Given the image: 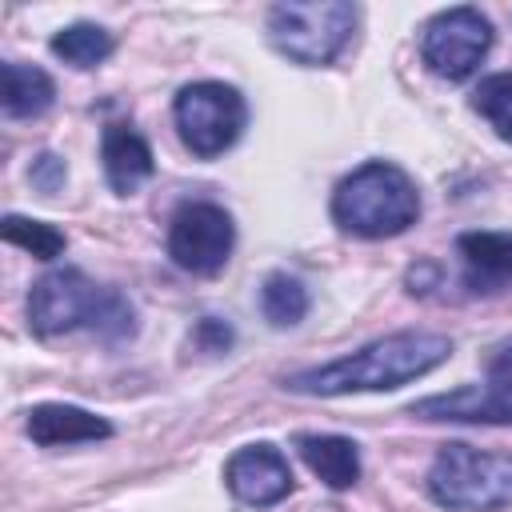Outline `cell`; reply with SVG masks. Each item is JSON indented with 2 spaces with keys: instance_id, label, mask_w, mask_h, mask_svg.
<instances>
[{
  "instance_id": "6da1fadb",
  "label": "cell",
  "mask_w": 512,
  "mask_h": 512,
  "mask_svg": "<svg viewBox=\"0 0 512 512\" xmlns=\"http://www.w3.org/2000/svg\"><path fill=\"white\" fill-rule=\"evenodd\" d=\"M452 356V340L440 332H392L352 356L284 376L288 392L300 396H352V392H392L440 368Z\"/></svg>"
},
{
  "instance_id": "7a4b0ae2",
  "label": "cell",
  "mask_w": 512,
  "mask_h": 512,
  "mask_svg": "<svg viewBox=\"0 0 512 512\" xmlns=\"http://www.w3.org/2000/svg\"><path fill=\"white\" fill-rule=\"evenodd\" d=\"M28 324L36 336L88 328L104 344H120L136 332V308L120 292L88 280L80 268H52L28 292Z\"/></svg>"
},
{
  "instance_id": "3957f363",
  "label": "cell",
  "mask_w": 512,
  "mask_h": 512,
  "mask_svg": "<svg viewBox=\"0 0 512 512\" xmlns=\"http://www.w3.org/2000/svg\"><path fill=\"white\" fill-rule=\"evenodd\" d=\"M420 192L416 180L388 160H368L352 168L332 192V220L360 240H388L416 224Z\"/></svg>"
},
{
  "instance_id": "277c9868",
  "label": "cell",
  "mask_w": 512,
  "mask_h": 512,
  "mask_svg": "<svg viewBox=\"0 0 512 512\" xmlns=\"http://www.w3.org/2000/svg\"><path fill=\"white\" fill-rule=\"evenodd\" d=\"M428 496L448 512H500L512 504V456L448 444L428 468Z\"/></svg>"
},
{
  "instance_id": "5b68a950",
  "label": "cell",
  "mask_w": 512,
  "mask_h": 512,
  "mask_svg": "<svg viewBox=\"0 0 512 512\" xmlns=\"http://www.w3.org/2000/svg\"><path fill=\"white\" fill-rule=\"evenodd\" d=\"M356 8L348 0H284L268 12V40L280 56L304 68L332 64L352 40Z\"/></svg>"
},
{
  "instance_id": "8992f818",
  "label": "cell",
  "mask_w": 512,
  "mask_h": 512,
  "mask_svg": "<svg viewBox=\"0 0 512 512\" xmlns=\"http://www.w3.org/2000/svg\"><path fill=\"white\" fill-rule=\"evenodd\" d=\"M172 120H176L184 148L200 160H212L240 140V132L248 124V104H244L240 88H232L224 80H196L176 92Z\"/></svg>"
},
{
  "instance_id": "52a82bcc",
  "label": "cell",
  "mask_w": 512,
  "mask_h": 512,
  "mask_svg": "<svg viewBox=\"0 0 512 512\" xmlns=\"http://www.w3.org/2000/svg\"><path fill=\"white\" fill-rule=\"evenodd\" d=\"M492 48V24L480 8L460 4L436 12L420 32V60L440 80H468Z\"/></svg>"
},
{
  "instance_id": "ba28073f",
  "label": "cell",
  "mask_w": 512,
  "mask_h": 512,
  "mask_svg": "<svg viewBox=\"0 0 512 512\" xmlns=\"http://www.w3.org/2000/svg\"><path fill=\"white\" fill-rule=\"evenodd\" d=\"M236 244L232 216L212 200H188L172 212L168 224V256L176 268L192 276H216Z\"/></svg>"
},
{
  "instance_id": "9c48e42d",
  "label": "cell",
  "mask_w": 512,
  "mask_h": 512,
  "mask_svg": "<svg viewBox=\"0 0 512 512\" xmlns=\"http://www.w3.org/2000/svg\"><path fill=\"white\" fill-rule=\"evenodd\" d=\"M420 420L456 424H512V344L488 360V384H468L456 392L424 396L408 408Z\"/></svg>"
},
{
  "instance_id": "30bf717a",
  "label": "cell",
  "mask_w": 512,
  "mask_h": 512,
  "mask_svg": "<svg viewBox=\"0 0 512 512\" xmlns=\"http://www.w3.org/2000/svg\"><path fill=\"white\" fill-rule=\"evenodd\" d=\"M228 492L248 508H272L292 492V468L272 444H244L224 464Z\"/></svg>"
},
{
  "instance_id": "8fae6325",
  "label": "cell",
  "mask_w": 512,
  "mask_h": 512,
  "mask_svg": "<svg viewBox=\"0 0 512 512\" xmlns=\"http://www.w3.org/2000/svg\"><path fill=\"white\" fill-rule=\"evenodd\" d=\"M24 432L40 448H60V444H96L112 436V424L88 408L76 404H36L24 416Z\"/></svg>"
},
{
  "instance_id": "7c38bea8",
  "label": "cell",
  "mask_w": 512,
  "mask_h": 512,
  "mask_svg": "<svg viewBox=\"0 0 512 512\" xmlns=\"http://www.w3.org/2000/svg\"><path fill=\"white\" fill-rule=\"evenodd\" d=\"M100 160H104V176L108 188L116 196H132L156 168L148 140L132 128V124H108L104 140H100Z\"/></svg>"
},
{
  "instance_id": "4fadbf2b",
  "label": "cell",
  "mask_w": 512,
  "mask_h": 512,
  "mask_svg": "<svg viewBox=\"0 0 512 512\" xmlns=\"http://www.w3.org/2000/svg\"><path fill=\"white\" fill-rule=\"evenodd\" d=\"M300 460L336 492L352 488L360 480V448L348 436H328V432H300L296 436Z\"/></svg>"
},
{
  "instance_id": "5bb4252c",
  "label": "cell",
  "mask_w": 512,
  "mask_h": 512,
  "mask_svg": "<svg viewBox=\"0 0 512 512\" xmlns=\"http://www.w3.org/2000/svg\"><path fill=\"white\" fill-rule=\"evenodd\" d=\"M4 84H0V108L8 120H32V116H44L56 100V84L44 68L36 64H20V60H8L0 68Z\"/></svg>"
},
{
  "instance_id": "9a60e30c",
  "label": "cell",
  "mask_w": 512,
  "mask_h": 512,
  "mask_svg": "<svg viewBox=\"0 0 512 512\" xmlns=\"http://www.w3.org/2000/svg\"><path fill=\"white\" fill-rule=\"evenodd\" d=\"M456 248L476 284L512 280V232H464Z\"/></svg>"
},
{
  "instance_id": "2e32d148",
  "label": "cell",
  "mask_w": 512,
  "mask_h": 512,
  "mask_svg": "<svg viewBox=\"0 0 512 512\" xmlns=\"http://www.w3.org/2000/svg\"><path fill=\"white\" fill-rule=\"evenodd\" d=\"M48 48H52V56H60V60H64V64H72V68H96L100 60H108V56H112L116 40H112V32H108V28L80 20V24L60 28V32L52 36V44H48Z\"/></svg>"
},
{
  "instance_id": "e0dca14e",
  "label": "cell",
  "mask_w": 512,
  "mask_h": 512,
  "mask_svg": "<svg viewBox=\"0 0 512 512\" xmlns=\"http://www.w3.org/2000/svg\"><path fill=\"white\" fill-rule=\"evenodd\" d=\"M312 300H308V288L288 276V272H272L264 284H260V312L272 328H292L308 316Z\"/></svg>"
},
{
  "instance_id": "ac0fdd59",
  "label": "cell",
  "mask_w": 512,
  "mask_h": 512,
  "mask_svg": "<svg viewBox=\"0 0 512 512\" xmlns=\"http://www.w3.org/2000/svg\"><path fill=\"white\" fill-rule=\"evenodd\" d=\"M0 236H4L8 244H16V248L32 252L36 260H56V256L68 248V236H64L56 224H48V220H28V216H16V212H8V216L0 220Z\"/></svg>"
},
{
  "instance_id": "d6986e66",
  "label": "cell",
  "mask_w": 512,
  "mask_h": 512,
  "mask_svg": "<svg viewBox=\"0 0 512 512\" xmlns=\"http://www.w3.org/2000/svg\"><path fill=\"white\" fill-rule=\"evenodd\" d=\"M472 108L492 124V132L500 140L512 144V72H492L476 84L472 92Z\"/></svg>"
},
{
  "instance_id": "ffe728a7",
  "label": "cell",
  "mask_w": 512,
  "mask_h": 512,
  "mask_svg": "<svg viewBox=\"0 0 512 512\" xmlns=\"http://www.w3.org/2000/svg\"><path fill=\"white\" fill-rule=\"evenodd\" d=\"M232 340H236V332H232V324H224L220 316H204V320L192 328V348H196V352H208V356L228 352Z\"/></svg>"
},
{
  "instance_id": "44dd1931",
  "label": "cell",
  "mask_w": 512,
  "mask_h": 512,
  "mask_svg": "<svg viewBox=\"0 0 512 512\" xmlns=\"http://www.w3.org/2000/svg\"><path fill=\"white\" fill-rule=\"evenodd\" d=\"M64 176H68V168H64V160H60L56 152H40V156L32 160V168H28V180H32L44 196L60 192V188H64Z\"/></svg>"
}]
</instances>
